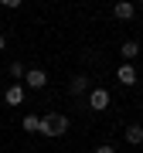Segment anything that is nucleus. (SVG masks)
<instances>
[{
  "instance_id": "f257e3e1",
  "label": "nucleus",
  "mask_w": 143,
  "mask_h": 153,
  "mask_svg": "<svg viewBox=\"0 0 143 153\" xmlns=\"http://www.w3.org/2000/svg\"><path fill=\"white\" fill-rule=\"evenodd\" d=\"M68 116L65 112H48V116H41V136H65V133H68Z\"/></svg>"
},
{
  "instance_id": "f03ea898",
  "label": "nucleus",
  "mask_w": 143,
  "mask_h": 153,
  "mask_svg": "<svg viewBox=\"0 0 143 153\" xmlns=\"http://www.w3.org/2000/svg\"><path fill=\"white\" fill-rule=\"evenodd\" d=\"M24 99H28V88H24L21 82H14V85L4 92V102H7V105H24Z\"/></svg>"
},
{
  "instance_id": "7ed1b4c3",
  "label": "nucleus",
  "mask_w": 143,
  "mask_h": 153,
  "mask_svg": "<svg viewBox=\"0 0 143 153\" xmlns=\"http://www.w3.org/2000/svg\"><path fill=\"white\" fill-rule=\"evenodd\" d=\"M89 109H95V112L109 109V92H106V88H92V92H89Z\"/></svg>"
},
{
  "instance_id": "20e7f679",
  "label": "nucleus",
  "mask_w": 143,
  "mask_h": 153,
  "mask_svg": "<svg viewBox=\"0 0 143 153\" xmlns=\"http://www.w3.org/2000/svg\"><path fill=\"white\" fill-rule=\"evenodd\" d=\"M24 85H28V88H44V85H48V75H44V68H28V75H24Z\"/></svg>"
},
{
  "instance_id": "39448f33",
  "label": "nucleus",
  "mask_w": 143,
  "mask_h": 153,
  "mask_svg": "<svg viewBox=\"0 0 143 153\" xmlns=\"http://www.w3.org/2000/svg\"><path fill=\"white\" fill-rule=\"evenodd\" d=\"M116 78H119L123 85H136V68H133L130 61H123V65H119V71H116Z\"/></svg>"
},
{
  "instance_id": "423d86ee",
  "label": "nucleus",
  "mask_w": 143,
  "mask_h": 153,
  "mask_svg": "<svg viewBox=\"0 0 143 153\" xmlns=\"http://www.w3.org/2000/svg\"><path fill=\"white\" fill-rule=\"evenodd\" d=\"M112 14L119 17V21H133V14H136V7H133L130 0H119V4L112 7Z\"/></svg>"
},
{
  "instance_id": "0eeeda50",
  "label": "nucleus",
  "mask_w": 143,
  "mask_h": 153,
  "mask_svg": "<svg viewBox=\"0 0 143 153\" xmlns=\"http://www.w3.org/2000/svg\"><path fill=\"white\" fill-rule=\"evenodd\" d=\"M126 143H133V146L143 143V126H140V123H130V126H126Z\"/></svg>"
},
{
  "instance_id": "6e6552de",
  "label": "nucleus",
  "mask_w": 143,
  "mask_h": 153,
  "mask_svg": "<svg viewBox=\"0 0 143 153\" xmlns=\"http://www.w3.org/2000/svg\"><path fill=\"white\" fill-rule=\"evenodd\" d=\"M68 92H72V95H82V92H89V78H85V75H75V78L68 82Z\"/></svg>"
},
{
  "instance_id": "1a4fd4ad",
  "label": "nucleus",
  "mask_w": 143,
  "mask_h": 153,
  "mask_svg": "<svg viewBox=\"0 0 143 153\" xmlns=\"http://www.w3.org/2000/svg\"><path fill=\"white\" fill-rule=\"evenodd\" d=\"M136 55H140V41H123V58L133 61Z\"/></svg>"
},
{
  "instance_id": "9d476101",
  "label": "nucleus",
  "mask_w": 143,
  "mask_h": 153,
  "mask_svg": "<svg viewBox=\"0 0 143 153\" xmlns=\"http://www.w3.org/2000/svg\"><path fill=\"white\" fill-rule=\"evenodd\" d=\"M38 129H41V116H34V112L24 116V133H38Z\"/></svg>"
},
{
  "instance_id": "9b49d317",
  "label": "nucleus",
  "mask_w": 143,
  "mask_h": 153,
  "mask_svg": "<svg viewBox=\"0 0 143 153\" xmlns=\"http://www.w3.org/2000/svg\"><path fill=\"white\" fill-rule=\"evenodd\" d=\"M10 75L17 82H24V75H28V68H24V61H10Z\"/></svg>"
},
{
  "instance_id": "f8f14e48",
  "label": "nucleus",
  "mask_w": 143,
  "mask_h": 153,
  "mask_svg": "<svg viewBox=\"0 0 143 153\" xmlns=\"http://www.w3.org/2000/svg\"><path fill=\"white\" fill-rule=\"evenodd\" d=\"M95 153H116V150L109 146V143H102V146H95Z\"/></svg>"
},
{
  "instance_id": "ddd939ff",
  "label": "nucleus",
  "mask_w": 143,
  "mask_h": 153,
  "mask_svg": "<svg viewBox=\"0 0 143 153\" xmlns=\"http://www.w3.org/2000/svg\"><path fill=\"white\" fill-rule=\"evenodd\" d=\"M4 44H7V38H4V31H0V51H4Z\"/></svg>"
}]
</instances>
